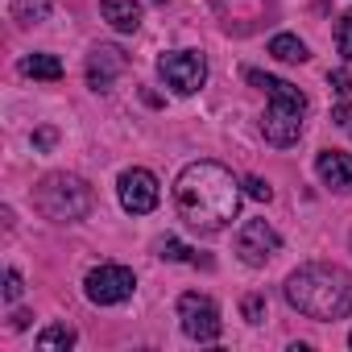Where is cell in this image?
I'll return each instance as SVG.
<instances>
[{"mask_svg":"<svg viewBox=\"0 0 352 352\" xmlns=\"http://www.w3.org/2000/svg\"><path fill=\"white\" fill-rule=\"evenodd\" d=\"M174 199H179V212L191 228L220 232L241 212V183L220 162H191L174 183Z\"/></svg>","mask_w":352,"mask_h":352,"instance_id":"obj_1","label":"cell"},{"mask_svg":"<svg viewBox=\"0 0 352 352\" xmlns=\"http://www.w3.org/2000/svg\"><path fill=\"white\" fill-rule=\"evenodd\" d=\"M286 302L307 315V319H348L352 315V274H344L340 265H323V261H311V265H298L286 286H282Z\"/></svg>","mask_w":352,"mask_h":352,"instance_id":"obj_2","label":"cell"},{"mask_svg":"<svg viewBox=\"0 0 352 352\" xmlns=\"http://www.w3.org/2000/svg\"><path fill=\"white\" fill-rule=\"evenodd\" d=\"M249 83L261 87L270 96V112L261 120V133L265 141L274 145H294L298 133H302V112H307V96L286 83V79H274V75H261V71H249Z\"/></svg>","mask_w":352,"mask_h":352,"instance_id":"obj_3","label":"cell"},{"mask_svg":"<svg viewBox=\"0 0 352 352\" xmlns=\"http://www.w3.org/2000/svg\"><path fill=\"white\" fill-rule=\"evenodd\" d=\"M34 204H38V212L46 220L75 224V220H83L96 208V195H91V187L79 179V174H50V179H42Z\"/></svg>","mask_w":352,"mask_h":352,"instance_id":"obj_4","label":"cell"},{"mask_svg":"<svg viewBox=\"0 0 352 352\" xmlns=\"http://www.w3.org/2000/svg\"><path fill=\"white\" fill-rule=\"evenodd\" d=\"M157 75L179 96H195L208 83V58L199 50H170V54L157 58Z\"/></svg>","mask_w":352,"mask_h":352,"instance_id":"obj_5","label":"cell"},{"mask_svg":"<svg viewBox=\"0 0 352 352\" xmlns=\"http://www.w3.org/2000/svg\"><path fill=\"white\" fill-rule=\"evenodd\" d=\"M179 319H183V331H187L191 340H199V344H212V340H220V331H224L220 307H216L208 294H195V290L179 298Z\"/></svg>","mask_w":352,"mask_h":352,"instance_id":"obj_6","label":"cell"},{"mask_svg":"<svg viewBox=\"0 0 352 352\" xmlns=\"http://www.w3.org/2000/svg\"><path fill=\"white\" fill-rule=\"evenodd\" d=\"M83 290H87V298H91L96 307H116V302H124V298L137 290V278H133V270H124V265H96V270L87 274Z\"/></svg>","mask_w":352,"mask_h":352,"instance_id":"obj_7","label":"cell"},{"mask_svg":"<svg viewBox=\"0 0 352 352\" xmlns=\"http://www.w3.org/2000/svg\"><path fill=\"white\" fill-rule=\"evenodd\" d=\"M278 249H282V236H278L265 220H245V224H241V232H236V253H241L249 265H265Z\"/></svg>","mask_w":352,"mask_h":352,"instance_id":"obj_8","label":"cell"},{"mask_svg":"<svg viewBox=\"0 0 352 352\" xmlns=\"http://www.w3.org/2000/svg\"><path fill=\"white\" fill-rule=\"evenodd\" d=\"M120 204H124V212H133V216L153 212V208H157V179H153L149 170H141V166L124 170V174H120Z\"/></svg>","mask_w":352,"mask_h":352,"instance_id":"obj_9","label":"cell"},{"mask_svg":"<svg viewBox=\"0 0 352 352\" xmlns=\"http://www.w3.org/2000/svg\"><path fill=\"white\" fill-rule=\"evenodd\" d=\"M129 67V54L120 46H96L91 58H87V87L91 91H108Z\"/></svg>","mask_w":352,"mask_h":352,"instance_id":"obj_10","label":"cell"},{"mask_svg":"<svg viewBox=\"0 0 352 352\" xmlns=\"http://www.w3.org/2000/svg\"><path fill=\"white\" fill-rule=\"evenodd\" d=\"M315 170L319 179L336 191H352V153H340V149H323L315 157Z\"/></svg>","mask_w":352,"mask_h":352,"instance_id":"obj_11","label":"cell"},{"mask_svg":"<svg viewBox=\"0 0 352 352\" xmlns=\"http://www.w3.org/2000/svg\"><path fill=\"white\" fill-rule=\"evenodd\" d=\"M100 17H104L112 30L133 34V30L141 25V5H137V0H100Z\"/></svg>","mask_w":352,"mask_h":352,"instance_id":"obj_12","label":"cell"},{"mask_svg":"<svg viewBox=\"0 0 352 352\" xmlns=\"http://www.w3.org/2000/svg\"><path fill=\"white\" fill-rule=\"evenodd\" d=\"M21 75L54 83V79H63V63H58L54 54H25V58H21Z\"/></svg>","mask_w":352,"mask_h":352,"instance_id":"obj_13","label":"cell"},{"mask_svg":"<svg viewBox=\"0 0 352 352\" xmlns=\"http://www.w3.org/2000/svg\"><path fill=\"white\" fill-rule=\"evenodd\" d=\"M270 54H274L278 63H307V58H311L307 46H302L294 34H278V38L270 42Z\"/></svg>","mask_w":352,"mask_h":352,"instance_id":"obj_14","label":"cell"},{"mask_svg":"<svg viewBox=\"0 0 352 352\" xmlns=\"http://www.w3.org/2000/svg\"><path fill=\"white\" fill-rule=\"evenodd\" d=\"M50 17V0H13V21L17 25H42Z\"/></svg>","mask_w":352,"mask_h":352,"instance_id":"obj_15","label":"cell"},{"mask_svg":"<svg viewBox=\"0 0 352 352\" xmlns=\"http://www.w3.org/2000/svg\"><path fill=\"white\" fill-rule=\"evenodd\" d=\"M38 348H75V327H67V323H50L42 336H38Z\"/></svg>","mask_w":352,"mask_h":352,"instance_id":"obj_16","label":"cell"},{"mask_svg":"<svg viewBox=\"0 0 352 352\" xmlns=\"http://www.w3.org/2000/svg\"><path fill=\"white\" fill-rule=\"evenodd\" d=\"M336 46H340V54L352 63V13L340 17V25H336Z\"/></svg>","mask_w":352,"mask_h":352,"instance_id":"obj_17","label":"cell"},{"mask_svg":"<svg viewBox=\"0 0 352 352\" xmlns=\"http://www.w3.org/2000/svg\"><path fill=\"white\" fill-rule=\"evenodd\" d=\"M162 257L166 261H199V257H191V249L183 241H162Z\"/></svg>","mask_w":352,"mask_h":352,"instance_id":"obj_18","label":"cell"},{"mask_svg":"<svg viewBox=\"0 0 352 352\" xmlns=\"http://www.w3.org/2000/svg\"><path fill=\"white\" fill-rule=\"evenodd\" d=\"M241 187H245V195H253V199H261V204H270V199H274V187H270L265 179H245Z\"/></svg>","mask_w":352,"mask_h":352,"instance_id":"obj_19","label":"cell"},{"mask_svg":"<svg viewBox=\"0 0 352 352\" xmlns=\"http://www.w3.org/2000/svg\"><path fill=\"white\" fill-rule=\"evenodd\" d=\"M241 311H245L249 323H261V319H265V298H261V294H249V298L241 302Z\"/></svg>","mask_w":352,"mask_h":352,"instance_id":"obj_20","label":"cell"},{"mask_svg":"<svg viewBox=\"0 0 352 352\" xmlns=\"http://www.w3.org/2000/svg\"><path fill=\"white\" fill-rule=\"evenodd\" d=\"M21 290H25V286H21V274H17V270H9V274H5V298H9V302H17V298H21Z\"/></svg>","mask_w":352,"mask_h":352,"instance_id":"obj_21","label":"cell"},{"mask_svg":"<svg viewBox=\"0 0 352 352\" xmlns=\"http://www.w3.org/2000/svg\"><path fill=\"white\" fill-rule=\"evenodd\" d=\"M327 87H331V91H340V96H348V91H352L348 71H331V75H327Z\"/></svg>","mask_w":352,"mask_h":352,"instance_id":"obj_22","label":"cell"},{"mask_svg":"<svg viewBox=\"0 0 352 352\" xmlns=\"http://www.w3.org/2000/svg\"><path fill=\"white\" fill-rule=\"evenodd\" d=\"M331 120H336L344 133H352V104H340V108H331Z\"/></svg>","mask_w":352,"mask_h":352,"instance_id":"obj_23","label":"cell"},{"mask_svg":"<svg viewBox=\"0 0 352 352\" xmlns=\"http://www.w3.org/2000/svg\"><path fill=\"white\" fill-rule=\"evenodd\" d=\"M34 145H38V149H50V145H54V133H50V129L34 133Z\"/></svg>","mask_w":352,"mask_h":352,"instance_id":"obj_24","label":"cell"},{"mask_svg":"<svg viewBox=\"0 0 352 352\" xmlns=\"http://www.w3.org/2000/svg\"><path fill=\"white\" fill-rule=\"evenodd\" d=\"M348 344H352V331H348Z\"/></svg>","mask_w":352,"mask_h":352,"instance_id":"obj_25","label":"cell"},{"mask_svg":"<svg viewBox=\"0 0 352 352\" xmlns=\"http://www.w3.org/2000/svg\"><path fill=\"white\" fill-rule=\"evenodd\" d=\"M348 245H352V236H348Z\"/></svg>","mask_w":352,"mask_h":352,"instance_id":"obj_26","label":"cell"},{"mask_svg":"<svg viewBox=\"0 0 352 352\" xmlns=\"http://www.w3.org/2000/svg\"><path fill=\"white\" fill-rule=\"evenodd\" d=\"M157 5H162V0H157Z\"/></svg>","mask_w":352,"mask_h":352,"instance_id":"obj_27","label":"cell"}]
</instances>
